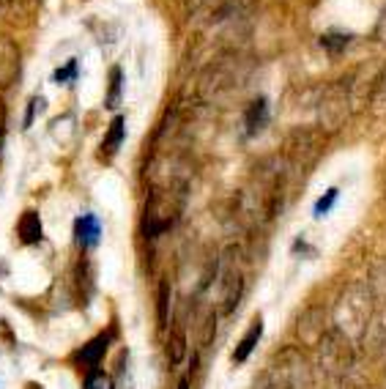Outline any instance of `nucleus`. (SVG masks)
<instances>
[{
    "label": "nucleus",
    "mask_w": 386,
    "mask_h": 389,
    "mask_svg": "<svg viewBox=\"0 0 386 389\" xmlns=\"http://www.w3.org/2000/svg\"><path fill=\"white\" fill-rule=\"evenodd\" d=\"M74 242L80 247L88 249L99 247V242H102V222H99L96 214H80L74 219Z\"/></svg>",
    "instance_id": "1"
},
{
    "label": "nucleus",
    "mask_w": 386,
    "mask_h": 389,
    "mask_svg": "<svg viewBox=\"0 0 386 389\" xmlns=\"http://www.w3.org/2000/svg\"><path fill=\"white\" fill-rule=\"evenodd\" d=\"M261 337H264V318L258 316V318L249 323V329L241 337V343L233 348V365H244L246 359H249V354L255 351V346L261 343Z\"/></svg>",
    "instance_id": "2"
},
{
    "label": "nucleus",
    "mask_w": 386,
    "mask_h": 389,
    "mask_svg": "<svg viewBox=\"0 0 386 389\" xmlns=\"http://www.w3.org/2000/svg\"><path fill=\"white\" fill-rule=\"evenodd\" d=\"M110 332L107 335H99V337H93L88 346H83L77 354H74V359L80 362V365H85L88 370H96L99 368V362H102V356H105L107 351V346H110Z\"/></svg>",
    "instance_id": "3"
},
{
    "label": "nucleus",
    "mask_w": 386,
    "mask_h": 389,
    "mask_svg": "<svg viewBox=\"0 0 386 389\" xmlns=\"http://www.w3.org/2000/svg\"><path fill=\"white\" fill-rule=\"evenodd\" d=\"M17 236L22 244H38L44 230H41V217L36 212H25L17 222Z\"/></svg>",
    "instance_id": "4"
},
{
    "label": "nucleus",
    "mask_w": 386,
    "mask_h": 389,
    "mask_svg": "<svg viewBox=\"0 0 386 389\" xmlns=\"http://www.w3.org/2000/svg\"><path fill=\"white\" fill-rule=\"evenodd\" d=\"M244 124L249 135H258L268 124V105H266V99H258V102H252V105L246 107Z\"/></svg>",
    "instance_id": "5"
},
{
    "label": "nucleus",
    "mask_w": 386,
    "mask_h": 389,
    "mask_svg": "<svg viewBox=\"0 0 386 389\" xmlns=\"http://www.w3.org/2000/svg\"><path fill=\"white\" fill-rule=\"evenodd\" d=\"M123 138H126V118H123V115H115L113 124H110V129H107L105 142H102L105 157H113V154L118 151V145L123 142Z\"/></svg>",
    "instance_id": "6"
},
{
    "label": "nucleus",
    "mask_w": 386,
    "mask_h": 389,
    "mask_svg": "<svg viewBox=\"0 0 386 389\" xmlns=\"http://www.w3.org/2000/svg\"><path fill=\"white\" fill-rule=\"evenodd\" d=\"M3 66L9 69V74L11 77H17L19 71V53L14 44H9V50H6V58H0V88H6L9 85V80H6V71H3Z\"/></svg>",
    "instance_id": "7"
},
{
    "label": "nucleus",
    "mask_w": 386,
    "mask_h": 389,
    "mask_svg": "<svg viewBox=\"0 0 386 389\" xmlns=\"http://www.w3.org/2000/svg\"><path fill=\"white\" fill-rule=\"evenodd\" d=\"M167 348H170V365H181L184 354H187V335L181 329H176L167 340Z\"/></svg>",
    "instance_id": "8"
},
{
    "label": "nucleus",
    "mask_w": 386,
    "mask_h": 389,
    "mask_svg": "<svg viewBox=\"0 0 386 389\" xmlns=\"http://www.w3.org/2000/svg\"><path fill=\"white\" fill-rule=\"evenodd\" d=\"M121 85H123V74L118 66L110 69V90H107V107H118L121 99Z\"/></svg>",
    "instance_id": "9"
},
{
    "label": "nucleus",
    "mask_w": 386,
    "mask_h": 389,
    "mask_svg": "<svg viewBox=\"0 0 386 389\" xmlns=\"http://www.w3.org/2000/svg\"><path fill=\"white\" fill-rule=\"evenodd\" d=\"M337 197H340V190H337V187L326 190V192H323V197H318L315 206H313V214H315L318 219H320V217H326V214L332 212L334 203H337Z\"/></svg>",
    "instance_id": "10"
},
{
    "label": "nucleus",
    "mask_w": 386,
    "mask_h": 389,
    "mask_svg": "<svg viewBox=\"0 0 386 389\" xmlns=\"http://www.w3.org/2000/svg\"><path fill=\"white\" fill-rule=\"evenodd\" d=\"M85 389H113V381H110L107 373H102L99 368H96V370L88 373V378H85Z\"/></svg>",
    "instance_id": "11"
},
{
    "label": "nucleus",
    "mask_w": 386,
    "mask_h": 389,
    "mask_svg": "<svg viewBox=\"0 0 386 389\" xmlns=\"http://www.w3.org/2000/svg\"><path fill=\"white\" fill-rule=\"evenodd\" d=\"M74 71H77V61H69L63 69L55 71V83H66V80H71V77H74Z\"/></svg>",
    "instance_id": "12"
},
{
    "label": "nucleus",
    "mask_w": 386,
    "mask_h": 389,
    "mask_svg": "<svg viewBox=\"0 0 386 389\" xmlns=\"http://www.w3.org/2000/svg\"><path fill=\"white\" fill-rule=\"evenodd\" d=\"M165 307H170V288L167 285L159 288V321H165Z\"/></svg>",
    "instance_id": "13"
},
{
    "label": "nucleus",
    "mask_w": 386,
    "mask_h": 389,
    "mask_svg": "<svg viewBox=\"0 0 386 389\" xmlns=\"http://www.w3.org/2000/svg\"><path fill=\"white\" fill-rule=\"evenodd\" d=\"M36 105H38V102H31V107H28V115H25V126H31V121H33V115H36Z\"/></svg>",
    "instance_id": "14"
},
{
    "label": "nucleus",
    "mask_w": 386,
    "mask_h": 389,
    "mask_svg": "<svg viewBox=\"0 0 386 389\" xmlns=\"http://www.w3.org/2000/svg\"><path fill=\"white\" fill-rule=\"evenodd\" d=\"M178 389H189V381H187V378H181V384H178Z\"/></svg>",
    "instance_id": "15"
}]
</instances>
